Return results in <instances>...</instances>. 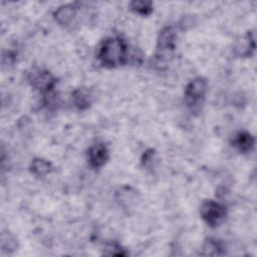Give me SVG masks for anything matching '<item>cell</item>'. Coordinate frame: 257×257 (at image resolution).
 Listing matches in <instances>:
<instances>
[{"label": "cell", "mask_w": 257, "mask_h": 257, "mask_svg": "<svg viewBox=\"0 0 257 257\" xmlns=\"http://www.w3.org/2000/svg\"><path fill=\"white\" fill-rule=\"evenodd\" d=\"M157 161V154L155 150L149 149L146 152H144L142 156V165L147 169L154 168Z\"/></svg>", "instance_id": "cell-16"}, {"label": "cell", "mask_w": 257, "mask_h": 257, "mask_svg": "<svg viewBox=\"0 0 257 257\" xmlns=\"http://www.w3.org/2000/svg\"><path fill=\"white\" fill-rule=\"evenodd\" d=\"M17 240L16 237L10 232H3L1 235V248L2 251H7L8 253H12L17 250Z\"/></svg>", "instance_id": "cell-14"}, {"label": "cell", "mask_w": 257, "mask_h": 257, "mask_svg": "<svg viewBox=\"0 0 257 257\" xmlns=\"http://www.w3.org/2000/svg\"><path fill=\"white\" fill-rule=\"evenodd\" d=\"M127 45L123 39L116 36L107 37L100 43L97 50V58L100 64L107 68H113L127 61Z\"/></svg>", "instance_id": "cell-1"}, {"label": "cell", "mask_w": 257, "mask_h": 257, "mask_svg": "<svg viewBox=\"0 0 257 257\" xmlns=\"http://www.w3.org/2000/svg\"><path fill=\"white\" fill-rule=\"evenodd\" d=\"M176 43L177 33L175 28L173 26L163 27L158 36L154 64L162 68L173 56V52L176 49Z\"/></svg>", "instance_id": "cell-2"}, {"label": "cell", "mask_w": 257, "mask_h": 257, "mask_svg": "<svg viewBox=\"0 0 257 257\" xmlns=\"http://www.w3.org/2000/svg\"><path fill=\"white\" fill-rule=\"evenodd\" d=\"M208 88V81L203 76H197L189 81L185 87V100L193 110L200 107L205 98Z\"/></svg>", "instance_id": "cell-3"}, {"label": "cell", "mask_w": 257, "mask_h": 257, "mask_svg": "<svg viewBox=\"0 0 257 257\" xmlns=\"http://www.w3.org/2000/svg\"><path fill=\"white\" fill-rule=\"evenodd\" d=\"M76 7L73 3L63 4L59 6L53 13V17L55 21L63 26L70 24L76 14Z\"/></svg>", "instance_id": "cell-9"}, {"label": "cell", "mask_w": 257, "mask_h": 257, "mask_svg": "<svg viewBox=\"0 0 257 257\" xmlns=\"http://www.w3.org/2000/svg\"><path fill=\"white\" fill-rule=\"evenodd\" d=\"M27 80L34 89L44 93L50 92L56 84V78L51 72L42 68H33L28 72Z\"/></svg>", "instance_id": "cell-5"}, {"label": "cell", "mask_w": 257, "mask_h": 257, "mask_svg": "<svg viewBox=\"0 0 257 257\" xmlns=\"http://www.w3.org/2000/svg\"><path fill=\"white\" fill-rule=\"evenodd\" d=\"M130 7L131 9L142 16H148L153 12V3L151 1H133L130 3Z\"/></svg>", "instance_id": "cell-13"}, {"label": "cell", "mask_w": 257, "mask_h": 257, "mask_svg": "<svg viewBox=\"0 0 257 257\" xmlns=\"http://www.w3.org/2000/svg\"><path fill=\"white\" fill-rule=\"evenodd\" d=\"M254 50H255V40H254V35L251 31L247 32L243 37L237 40L234 46L235 54L240 57L251 56Z\"/></svg>", "instance_id": "cell-7"}, {"label": "cell", "mask_w": 257, "mask_h": 257, "mask_svg": "<svg viewBox=\"0 0 257 257\" xmlns=\"http://www.w3.org/2000/svg\"><path fill=\"white\" fill-rule=\"evenodd\" d=\"M29 169L35 177L42 178L50 174L52 172L53 167L49 161L42 158H35L32 160Z\"/></svg>", "instance_id": "cell-11"}, {"label": "cell", "mask_w": 257, "mask_h": 257, "mask_svg": "<svg viewBox=\"0 0 257 257\" xmlns=\"http://www.w3.org/2000/svg\"><path fill=\"white\" fill-rule=\"evenodd\" d=\"M203 252L201 253L202 255H209V256H220L224 255L226 253L225 247L222 244L221 241L214 239V238H209L205 241L203 245Z\"/></svg>", "instance_id": "cell-12"}, {"label": "cell", "mask_w": 257, "mask_h": 257, "mask_svg": "<svg viewBox=\"0 0 257 257\" xmlns=\"http://www.w3.org/2000/svg\"><path fill=\"white\" fill-rule=\"evenodd\" d=\"M103 255L107 256H126V251L116 242L107 243L103 248Z\"/></svg>", "instance_id": "cell-15"}, {"label": "cell", "mask_w": 257, "mask_h": 257, "mask_svg": "<svg viewBox=\"0 0 257 257\" xmlns=\"http://www.w3.org/2000/svg\"><path fill=\"white\" fill-rule=\"evenodd\" d=\"M254 144H255L254 137L246 131L237 133L232 140V146L242 154L250 153L254 148Z\"/></svg>", "instance_id": "cell-8"}, {"label": "cell", "mask_w": 257, "mask_h": 257, "mask_svg": "<svg viewBox=\"0 0 257 257\" xmlns=\"http://www.w3.org/2000/svg\"><path fill=\"white\" fill-rule=\"evenodd\" d=\"M202 219L212 228L221 225L227 217L226 206L218 201L207 200L201 206Z\"/></svg>", "instance_id": "cell-4"}, {"label": "cell", "mask_w": 257, "mask_h": 257, "mask_svg": "<svg viewBox=\"0 0 257 257\" xmlns=\"http://www.w3.org/2000/svg\"><path fill=\"white\" fill-rule=\"evenodd\" d=\"M108 158L109 151L103 143H96L87 151V162L92 169H99L104 166Z\"/></svg>", "instance_id": "cell-6"}, {"label": "cell", "mask_w": 257, "mask_h": 257, "mask_svg": "<svg viewBox=\"0 0 257 257\" xmlns=\"http://www.w3.org/2000/svg\"><path fill=\"white\" fill-rule=\"evenodd\" d=\"M71 99L74 106L79 110L87 109L92 101L90 91L86 87L75 88L71 93Z\"/></svg>", "instance_id": "cell-10"}]
</instances>
